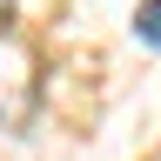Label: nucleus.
<instances>
[{
    "label": "nucleus",
    "mask_w": 161,
    "mask_h": 161,
    "mask_svg": "<svg viewBox=\"0 0 161 161\" xmlns=\"http://www.w3.org/2000/svg\"><path fill=\"white\" fill-rule=\"evenodd\" d=\"M134 40L161 54V0H141V7H134Z\"/></svg>",
    "instance_id": "obj_1"
}]
</instances>
